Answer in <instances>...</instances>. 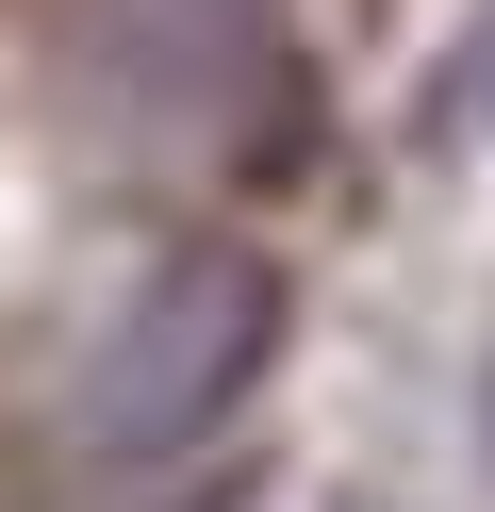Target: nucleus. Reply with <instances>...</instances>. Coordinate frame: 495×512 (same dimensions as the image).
<instances>
[{"label": "nucleus", "mask_w": 495, "mask_h": 512, "mask_svg": "<svg viewBox=\"0 0 495 512\" xmlns=\"http://www.w3.org/2000/svg\"><path fill=\"white\" fill-rule=\"evenodd\" d=\"M264 364H281V265L231 248V232H198V248H165V265L99 314V347L66 364L50 463L66 479H149V463H182Z\"/></svg>", "instance_id": "1"}, {"label": "nucleus", "mask_w": 495, "mask_h": 512, "mask_svg": "<svg viewBox=\"0 0 495 512\" xmlns=\"http://www.w3.org/2000/svg\"><path fill=\"white\" fill-rule=\"evenodd\" d=\"M479 116H495V17H479Z\"/></svg>", "instance_id": "2"}, {"label": "nucleus", "mask_w": 495, "mask_h": 512, "mask_svg": "<svg viewBox=\"0 0 495 512\" xmlns=\"http://www.w3.org/2000/svg\"><path fill=\"white\" fill-rule=\"evenodd\" d=\"M479 413H495V397H479Z\"/></svg>", "instance_id": "3"}]
</instances>
